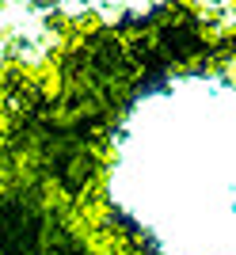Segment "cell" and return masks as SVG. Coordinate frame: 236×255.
Listing matches in <instances>:
<instances>
[]
</instances>
